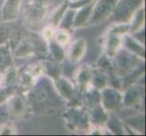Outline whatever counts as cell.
Here are the masks:
<instances>
[{
	"label": "cell",
	"instance_id": "8992f818",
	"mask_svg": "<svg viewBox=\"0 0 146 136\" xmlns=\"http://www.w3.org/2000/svg\"><path fill=\"white\" fill-rule=\"evenodd\" d=\"M50 0H28L24 10L25 18L31 25H40L46 17Z\"/></svg>",
	"mask_w": 146,
	"mask_h": 136
},
{
	"label": "cell",
	"instance_id": "e0dca14e",
	"mask_svg": "<svg viewBox=\"0 0 146 136\" xmlns=\"http://www.w3.org/2000/svg\"><path fill=\"white\" fill-rule=\"evenodd\" d=\"M95 1H96V0H95ZM95 1L85 5V6L80 7L78 9H75L76 11H75V15H74L73 29L87 27V23L89 21L90 17H91L92 10H93Z\"/></svg>",
	"mask_w": 146,
	"mask_h": 136
},
{
	"label": "cell",
	"instance_id": "8fae6325",
	"mask_svg": "<svg viewBox=\"0 0 146 136\" xmlns=\"http://www.w3.org/2000/svg\"><path fill=\"white\" fill-rule=\"evenodd\" d=\"M22 0H5L1 7V19L4 23L15 21L21 11Z\"/></svg>",
	"mask_w": 146,
	"mask_h": 136
},
{
	"label": "cell",
	"instance_id": "277c9868",
	"mask_svg": "<svg viewBox=\"0 0 146 136\" xmlns=\"http://www.w3.org/2000/svg\"><path fill=\"white\" fill-rule=\"evenodd\" d=\"M144 0H118L109 19L113 23L129 24L137 10L143 7Z\"/></svg>",
	"mask_w": 146,
	"mask_h": 136
},
{
	"label": "cell",
	"instance_id": "7c38bea8",
	"mask_svg": "<svg viewBox=\"0 0 146 136\" xmlns=\"http://www.w3.org/2000/svg\"><path fill=\"white\" fill-rule=\"evenodd\" d=\"M54 87L56 89L58 94L64 101L74 102L75 100V90L73 84L67 78L63 77L62 75L57 79L54 80Z\"/></svg>",
	"mask_w": 146,
	"mask_h": 136
},
{
	"label": "cell",
	"instance_id": "f546056e",
	"mask_svg": "<svg viewBox=\"0 0 146 136\" xmlns=\"http://www.w3.org/2000/svg\"><path fill=\"white\" fill-rule=\"evenodd\" d=\"M25 69H26L27 72L35 79H37L44 74L42 62H37V63H34L29 65H27V66L25 67Z\"/></svg>",
	"mask_w": 146,
	"mask_h": 136
},
{
	"label": "cell",
	"instance_id": "83f0119b",
	"mask_svg": "<svg viewBox=\"0 0 146 136\" xmlns=\"http://www.w3.org/2000/svg\"><path fill=\"white\" fill-rule=\"evenodd\" d=\"M105 125H107V127L110 129L111 132L114 134H123L126 133V130L123 129L125 127V124L120 122L118 119H115L114 117H108Z\"/></svg>",
	"mask_w": 146,
	"mask_h": 136
},
{
	"label": "cell",
	"instance_id": "1f68e13d",
	"mask_svg": "<svg viewBox=\"0 0 146 136\" xmlns=\"http://www.w3.org/2000/svg\"><path fill=\"white\" fill-rule=\"evenodd\" d=\"M54 32H55V29L54 27L51 26V25L44 27L42 32V38L44 39V41L49 42L50 40H53L54 36Z\"/></svg>",
	"mask_w": 146,
	"mask_h": 136
},
{
	"label": "cell",
	"instance_id": "cb8c5ba5",
	"mask_svg": "<svg viewBox=\"0 0 146 136\" xmlns=\"http://www.w3.org/2000/svg\"><path fill=\"white\" fill-rule=\"evenodd\" d=\"M68 8H69V2L64 1L63 4H61L58 7H56L54 10L51 16H50V23H51L52 27H54V28L58 27L64 13L66 12V10Z\"/></svg>",
	"mask_w": 146,
	"mask_h": 136
},
{
	"label": "cell",
	"instance_id": "2e32d148",
	"mask_svg": "<svg viewBox=\"0 0 146 136\" xmlns=\"http://www.w3.org/2000/svg\"><path fill=\"white\" fill-rule=\"evenodd\" d=\"M92 67L83 65L75 74V82L80 93H84L92 86Z\"/></svg>",
	"mask_w": 146,
	"mask_h": 136
},
{
	"label": "cell",
	"instance_id": "52a82bcc",
	"mask_svg": "<svg viewBox=\"0 0 146 136\" xmlns=\"http://www.w3.org/2000/svg\"><path fill=\"white\" fill-rule=\"evenodd\" d=\"M117 2L118 0H96L87 26H97L107 20L112 15Z\"/></svg>",
	"mask_w": 146,
	"mask_h": 136
},
{
	"label": "cell",
	"instance_id": "6da1fadb",
	"mask_svg": "<svg viewBox=\"0 0 146 136\" xmlns=\"http://www.w3.org/2000/svg\"><path fill=\"white\" fill-rule=\"evenodd\" d=\"M26 101L30 110L36 113H53L61 108L64 100L58 94L54 82L46 75H42L27 91Z\"/></svg>",
	"mask_w": 146,
	"mask_h": 136
},
{
	"label": "cell",
	"instance_id": "603a6c76",
	"mask_svg": "<svg viewBox=\"0 0 146 136\" xmlns=\"http://www.w3.org/2000/svg\"><path fill=\"white\" fill-rule=\"evenodd\" d=\"M144 8L143 7H141L137 10V12L133 15V17L129 22V27H130V34L132 33H136L139 32L144 26Z\"/></svg>",
	"mask_w": 146,
	"mask_h": 136
},
{
	"label": "cell",
	"instance_id": "5b68a950",
	"mask_svg": "<svg viewBox=\"0 0 146 136\" xmlns=\"http://www.w3.org/2000/svg\"><path fill=\"white\" fill-rule=\"evenodd\" d=\"M12 54L16 57H28L31 55L46 56L48 54V48L47 45L44 44L38 40L26 38L17 44Z\"/></svg>",
	"mask_w": 146,
	"mask_h": 136
},
{
	"label": "cell",
	"instance_id": "30bf717a",
	"mask_svg": "<svg viewBox=\"0 0 146 136\" xmlns=\"http://www.w3.org/2000/svg\"><path fill=\"white\" fill-rule=\"evenodd\" d=\"M7 109L12 119H20L25 116L27 112V103L26 98L19 94H12L7 100Z\"/></svg>",
	"mask_w": 146,
	"mask_h": 136
},
{
	"label": "cell",
	"instance_id": "ac0fdd59",
	"mask_svg": "<svg viewBox=\"0 0 146 136\" xmlns=\"http://www.w3.org/2000/svg\"><path fill=\"white\" fill-rule=\"evenodd\" d=\"M123 45L124 48L139 57L145 59V48L143 44H141L136 38H134L129 34H125L123 36Z\"/></svg>",
	"mask_w": 146,
	"mask_h": 136
},
{
	"label": "cell",
	"instance_id": "ffe728a7",
	"mask_svg": "<svg viewBox=\"0 0 146 136\" xmlns=\"http://www.w3.org/2000/svg\"><path fill=\"white\" fill-rule=\"evenodd\" d=\"M100 103L101 94L99 90L91 86L86 91H84V93H82V104L85 107V109H88Z\"/></svg>",
	"mask_w": 146,
	"mask_h": 136
},
{
	"label": "cell",
	"instance_id": "5bb4252c",
	"mask_svg": "<svg viewBox=\"0 0 146 136\" xmlns=\"http://www.w3.org/2000/svg\"><path fill=\"white\" fill-rule=\"evenodd\" d=\"M87 51V43L84 39L80 38L74 41L68 50V59L70 63L78 64L84 57Z\"/></svg>",
	"mask_w": 146,
	"mask_h": 136
},
{
	"label": "cell",
	"instance_id": "d4e9b609",
	"mask_svg": "<svg viewBox=\"0 0 146 136\" xmlns=\"http://www.w3.org/2000/svg\"><path fill=\"white\" fill-rule=\"evenodd\" d=\"M47 48H48V54L52 55L53 60L58 63L62 62L64 59V49L63 46L59 45L57 43H55L54 40H50L47 42Z\"/></svg>",
	"mask_w": 146,
	"mask_h": 136
},
{
	"label": "cell",
	"instance_id": "4fadbf2b",
	"mask_svg": "<svg viewBox=\"0 0 146 136\" xmlns=\"http://www.w3.org/2000/svg\"><path fill=\"white\" fill-rule=\"evenodd\" d=\"M104 55L109 58H113L115 54L122 48L123 36L117 34H104Z\"/></svg>",
	"mask_w": 146,
	"mask_h": 136
},
{
	"label": "cell",
	"instance_id": "f1b7e54d",
	"mask_svg": "<svg viewBox=\"0 0 146 136\" xmlns=\"http://www.w3.org/2000/svg\"><path fill=\"white\" fill-rule=\"evenodd\" d=\"M125 123H126L127 126L135 128L138 130L141 133H143L144 131V116L142 113L141 115H136L134 117H129V119L125 120Z\"/></svg>",
	"mask_w": 146,
	"mask_h": 136
},
{
	"label": "cell",
	"instance_id": "7402d4cb",
	"mask_svg": "<svg viewBox=\"0 0 146 136\" xmlns=\"http://www.w3.org/2000/svg\"><path fill=\"white\" fill-rule=\"evenodd\" d=\"M92 86L97 90H101L108 85V76L99 67L92 68Z\"/></svg>",
	"mask_w": 146,
	"mask_h": 136
},
{
	"label": "cell",
	"instance_id": "d6a6232c",
	"mask_svg": "<svg viewBox=\"0 0 146 136\" xmlns=\"http://www.w3.org/2000/svg\"><path fill=\"white\" fill-rule=\"evenodd\" d=\"M17 130L12 123H4L0 125V134H16Z\"/></svg>",
	"mask_w": 146,
	"mask_h": 136
},
{
	"label": "cell",
	"instance_id": "e575fe53",
	"mask_svg": "<svg viewBox=\"0 0 146 136\" xmlns=\"http://www.w3.org/2000/svg\"><path fill=\"white\" fill-rule=\"evenodd\" d=\"M65 1H67V2H69V3H74V2L78 1V0H65Z\"/></svg>",
	"mask_w": 146,
	"mask_h": 136
},
{
	"label": "cell",
	"instance_id": "d6986e66",
	"mask_svg": "<svg viewBox=\"0 0 146 136\" xmlns=\"http://www.w3.org/2000/svg\"><path fill=\"white\" fill-rule=\"evenodd\" d=\"M12 66H14V62L11 45L7 42L0 44V73L4 74Z\"/></svg>",
	"mask_w": 146,
	"mask_h": 136
},
{
	"label": "cell",
	"instance_id": "4316f807",
	"mask_svg": "<svg viewBox=\"0 0 146 136\" xmlns=\"http://www.w3.org/2000/svg\"><path fill=\"white\" fill-rule=\"evenodd\" d=\"M53 40L55 43H57L59 45L64 47L65 45H67L70 43V40H71L70 31L62 29V28H57V30H55V32H54Z\"/></svg>",
	"mask_w": 146,
	"mask_h": 136
},
{
	"label": "cell",
	"instance_id": "3957f363",
	"mask_svg": "<svg viewBox=\"0 0 146 136\" xmlns=\"http://www.w3.org/2000/svg\"><path fill=\"white\" fill-rule=\"evenodd\" d=\"M113 62L119 78L126 76L127 74L144 65V59L131 53L125 48H121L115 54L113 57Z\"/></svg>",
	"mask_w": 146,
	"mask_h": 136
},
{
	"label": "cell",
	"instance_id": "44dd1931",
	"mask_svg": "<svg viewBox=\"0 0 146 136\" xmlns=\"http://www.w3.org/2000/svg\"><path fill=\"white\" fill-rule=\"evenodd\" d=\"M41 62L44 67V75L51 78L53 81L62 75V69L58 62L54 61V60H46V61Z\"/></svg>",
	"mask_w": 146,
	"mask_h": 136
},
{
	"label": "cell",
	"instance_id": "4dcf8cb0",
	"mask_svg": "<svg viewBox=\"0 0 146 136\" xmlns=\"http://www.w3.org/2000/svg\"><path fill=\"white\" fill-rule=\"evenodd\" d=\"M17 91V86L16 85H7L5 86L1 91H0V104L7 102V100L11 96L12 94H14Z\"/></svg>",
	"mask_w": 146,
	"mask_h": 136
},
{
	"label": "cell",
	"instance_id": "9c48e42d",
	"mask_svg": "<svg viewBox=\"0 0 146 136\" xmlns=\"http://www.w3.org/2000/svg\"><path fill=\"white\" fill-rule=\"evenodd\" d=\"M124 94H123V102L126 107H137L138 105L143 103L144 90L143 86H139L137 84H132L124 89Z\"/></svg>",
	"mask_w": 146,
	"mask_h": 136
},
{
	"label": "cell",
	"instance_id": "ba28073f",
	"mask_svg": "<svg viewBox=\"0 0 146 136\" xmlns=\"http://www.w3.org/2000/svg\"><path fill=\"white\" fill-rule=\"evenodd\" d=\"M101 105L106 112L117 110L123 102V94L113 86H105L100 90Z\"/></svg>",
	"mask_w": 146,
	"mask_h": 136
},
{
	"label": "cell",
	"instance_id": "9a60e30c",
	"mask_svg": "<svg viewBox=\"0 0 146 136\" xmlns=\"http://www.w3.org/2000/svg\"><path fill=\"white\" fill-rule=\"evenodd\" d=\"M86 110L88 113V117L91 126L103 127L104 125H105L109 115H108V112H106L103 108L101 103L90 107Z\"/></svg>",
	"mask_w": 146,
	"mask_h": 136
},
{
	"label": "cell",
	"instance_id": "7a4b0ae2",
	"mask_svg": "<svg viewBox=\"0 0 146 136\" xmlns=\"http://www.w3.org/2000/svg\"><path fill=\"white\" fill-rule=\"evenodd\" d=\"M73 104L65 110L63 114L66 127L73 132L87 131L91 127L87 110L82 104V102L74 101Z\"/></svg>",
	"mask_w": 146,
	"mask_h": 136
},
{
	"label": "cell",
	"instance_id": "836d02e7",
	"mask_svg": "<svg viewBox=\"0 0 146 136\" xmlns=\"http://www.w3.org/2000/svg\"><path fill=\"white\" fill-rule=\"evenodd\" d=\"M3 85V74L0 73V87Z\"/></svg>",
	"mask_w": 146,
	"mask_h": 136
},
{
	"label": "cell",
	"instance_id": "484cf974",
	"mask_svg": "<svg viewBox=\"0 0 146 136\" xmlns=\"http://www.w3.org/2000/svg\"><path fill=\"white\" fill-rule=\"evenodd\" d=\"M75 11H76L75 9L68 8L66 10V12L64 13V17H63L61 22H60L57 28H62L64 30L71 31V30L73 29V24H74Z\"/></svg>",
	"mask_w": 146,
	"mask_h": 136
}]
</instances>
